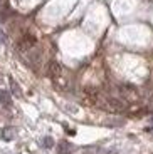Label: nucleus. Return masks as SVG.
Here are the masks:
<instances>
[{
	"label": "nucleus",
	"instance_id": "obj_1",
	"mask_svg": "<svg viewBox=\"0 0 153 154\" xmlns=\"http://www.w3.org/2000/svg\"><path fill=\"white\" fill-rule=\"evenodd\" d=\"M106 109L111 112H123L126 109V102L123 99H118V97H109L106 100Z\"/></svg>",
	"mask_w": 153,
	"mask_h": 154
},
{
	"label": "nucleus",
	"instance_id": "obj_2",
	"mask_svg": "<svg viewBox=\"0 0 153 154\" xmlns=\"http://www.w3.org/2000/svg\"><path fill=\"white\" fill-rule=\"evenodd\" d=\"M35 42H37V40H35L34 35H32V34H25L22 37V40L19 42V49L20 50H31L32 47L35 45Z\"/></svg>",
	"mask_w": 153,
	"mask_h": 154
},
{
	"label": "nucleus",
	"instance_id": "obj_3",
	"mask_svg": "<svg viewBox=\"0 0 153 154\" xmlns=\"http://www.w3.org/2000/svg\"><path fill=\"white\" fill-rule=\"evenodd\" d=\"M47 74H49V77H52V79H57L62 74V66L57 60H50L49 67H47Z\"/></svg>",
	"mask_w": 153,
	"mask_h": 154
},
{
	"label": "nucleus",
	"instance_id": "obj_4",
	"mask_svg": "<svg viewBox=\"0 0 153 154\" xmlns=\"http://www.w3.org/2000/svg\"><path fill=\"white\" fill-rule=\"evenodd\" d=\"M57 151H59V154H73L74 146L71 143H67V141H62V143H59Z\"/></svg>",
	"mask_w": 153,
	"mask_h": 154
},
{
	"label": "nucleus",
	"instance_id": "obj_5",
	"mask_svg": "<svg viewBox=\"0 0 153 154\" xmlns=\"http://www.w3.org/2000/svg\"><path fill=\"white\" fill-rule=\"evenodd\" d=\"M14 137H15V129L14 127H5V129H2V139L12 141Z\"/></svg>",
	"mask_w": 153,
	"mask_h": 154
},
{
	"label": "nucleus",
	"instance_id": "obj_6",
	"mask_svg": "<svg viewBox=\"0 0 153 154\" xmlns=\"http://www.w3.org/2000/svg\"><path fill=\"white\" fill-rule=\"evenodd\" d=\"M10 102H12L10 92L5 91V89H2V91H0V104L2 106H10Z\"/></svg>",
	"mask_w": 153,
	"mask_h": 154
},
{
	"label": "nucleus",
	"instance_id": "obj_7",
	"mask_svg": "<svg viewBox=\"0 0 153 154\" xmlns=\"http://www.w3.org/2000/svg\"><path fill=\"white\" fill-rule=\"evenodd\" d=\"M10 87H12V94H15L17 97H20L22 96V92H20V87H19V84H17L14 79H10Z\"/></svg>",
	"mask_w": 153,
	"mask_h": 154
},
{
	"label": "nucleus",
	"instance_id": "obj_8",
	"mask_svg": "<svg viewBox=\"0 0 153 154\" xmlns=\"http://www.w3.org/2000/svg\"><path fill=\"white\" fill-rule=\"evenodd\" d=\"M42 146L46 147V149L52 147V146H54V139H52V137H49V136H46V137L42 139Z\"/></svg>",
	"mask_w": 153,
	"mask_h": 154
},
{
	"label": "nucleus",
	"instance_id": "obj_9",
	"mask_svg": "<svg viewBox=\"0 0 153 154\" xmlns=\"http://www.w3.org/2000/svg\"><path fill=\"white\" fill-rule=\"evenodd\" d=\"M8 7V0H0V8L4 10V8Z\"/></svg>",
	"mask_w": 153,
	"mask_h": 154
},
{
	"label": "nucleus",
	"instance_id": "obj_10",
	"mask_svg": "<svg viewBox=\"0 0 153 154\" xmlns=\"http://www.w3.org/2000/svg\"><path fill=\"white\" fill-rule=\"evenodd\" d=\"M151 154H153V152H151Z\"/></svg>",
	"mask_w": 153,
	"mask_h": 154
}]
</instances>
